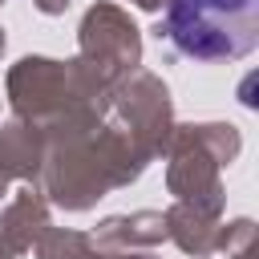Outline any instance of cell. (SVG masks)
Listing matches in <instances>:
<instances>
[{
  "mask_svg": "<svg viewBox=\"0 0 259 259\" xmlns=\"http://www.w3.org/2000/svg\"><path fill=\"white\" fill-rule=\"evenodd\" d=\"M166 32L194 61H239L259 45V0H170Z\"/></svg>",
  "mask_w": 259,
  "mask_h": 259,
  "instance_id": "1",
  "label": "cell"
}]
</instances>
